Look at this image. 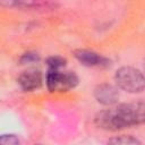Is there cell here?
Wrapping results in <instances>:
<instances>
[{"label":"cell","instance_id":"ba28073f","mask_svg":"<svg viewBox=\"0 0 145 145\" xmlns=\"http://www.w3.org/2000/svg\"><path fill=\"white\" fill-rule=\"evenodd\" d=\"M110 144H122V145H131V144H140V140L133 136H119V137H113L109 139Z\"/></svg>","mask_w":145,"mask_h":145},{"label":"cell","instance_id":"9c48e42d","mask_svg":"<svg viewBox=\"0 0 145 145\" xmlns=\"http://www.w3.org/2000/svg\"><path fill=\"white\" fill-rule=\"evenodd\" d=\"M46 65H48L49 69H60V68L65 67L66 59L60 56H52L46 59Z\"/></svg>","mask_w":145,"mask_h":145},{"label":"cell","instance_id":"5b68a950","mask_svg":"<svg viewBox=\"0 0 145 145\" xmlns=\"http://www.w3.org/2000/svg\"><path fill=\"white\" fill-rule=\"evenodd\" d=\"M94 97L100 104L111 106L118 102L119 91L109 83H102L94 88Z\"/></svg>","mask_w":145,"mask_h":145},{"label":"cell","instance_id":"52a82bcc","mask_svg":"<svg viewBox=\"0 0 145 145\" xmlns=\"http://www.w3.org/2000/svg\"><path fill=\"white\" fill-rule=\"evenodd\" d=\"M2 6L28 10H44L53 8L50 0H1Z\"/></svg>","mask_w":145,"mask_h":145},{"label":"cell","instance_id":"8fae6325","mask_svg":"<svg viewBox=\"0 0 145 145\" xmlns=\"http://www.w3.org/2000/svg\"><path fill=\"white\" fill-rule=\"evenodd\" d=\"M0 144L2 145H18L19 139L15 135H1L0 137Z\"/></svg>","mask_w":145,"mask_h":145},{"label":"cell","instance_id":"7c38bea8","mask_svg":"<svg viewBox=\"0 0 145 145\" xmlns=\"http://www.w3.org/2000/svg\"><path fill=\"white\" fill-rule=\"evenodd\" d=\"M144 68H145V60H144Z\"/></svg>","mask_w":145,"mask_h":145},{"label":"cell","instance_id":"8992f818","mask_svg":"<svg viewBox=\"0 0 145 145\" xmlns=\"http://www.w3.org/2000/svg\"><path fill=\"white\" fill-rule=\"evenodd\" d=\"M42 72L36 68H29L23 71L17 78L18 85L25 92H32L40 88L42 85Z\"/></svg>","mask_w":145,"mask_h":145},{"label":"cell","instance_id":"7a4b0ae2","mask_svg":"<svg viewBox=\"0 0 145 145\" xmlns=\"http://www.w3.org/2000/svg\"><path fill=\"white\" fill-rule=\"evenodd\" d=\"M114 80L120 89L128 93H139L145 89V76L134 67L125 66L116 71Z\"/></svg>","mask_w":145,"mask_h":145},{"label":"cell","instance_id":"277c9868","mask_svg":"<svg viewBox=\"0 0 145 145\" xmlns=\"http://www.w3.org/2000/svg\"><path fill=\"white\" fill-rule=\"evenodd\" d=\"M74 57L84 66L86 67H99V68H106L109 67L110 60L95 51L86 50V49H77L74 51Z\"/></svg>","mask_w":145,"mask_h":145},{"label":"cell","instance_id":"3957f363","mask_svg":"<svg viewBox=\"0 0 145 145\" xmlns=\"http://www.w3.org/2000/svg\"><path fill=\"white\" fill-rule=\"evenodd\" d=\"M45 83L50 92H67L78 85V77L74 71L49 69L45 76Z\"/></svg>","mask_w":145,"mask_h":145},{"label":"cell","instance_id":"6da1fadb","mask_svg":"<svg viewBox=\"0 0 145 145\" xmlns=\"http://www.w3.org/2000/svg\"><path fill=\"white\" fill-rule=\"evenodd\" d=\"M145 122V101L121 103L113 109L102 110L95 116L97 127L105 130H120Z\"/></svg>","mask_w":145,"mask_h":145},{"label":"cell","instance_id":"30bf717a","mask_svg":"<svg viewBox=\"0 0 145 145\" xmlns=\"http://www.w3.org/2000/svg\"><path fill=\"white\" fill-rule=\"evenodd\" d=\"M40 60V56L37 52H34V51H28V52H25L24 54H22L19 61L22 65H27V63H34V62H37Z\"/></svg>","mask_w":145,"mask_h":145}]
</instances>
